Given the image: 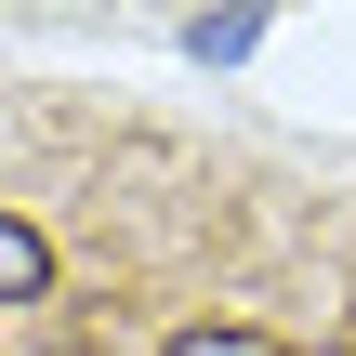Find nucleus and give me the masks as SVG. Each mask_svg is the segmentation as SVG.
<instances>
[{
	"label": "nucleus",
	"instance_id": "f257e3e1",
	"mask_svg": "<svg viewBox=\"0 0 356 356\" xmlns=\"http://www.w3.org/2000/svg\"><path fill=\"white\" fill-rule=\"evenodd\" d=\"M40 291H53V238L26 211H0V304H40Z\"/></svg>",
	"mask_w": 356,
	"mask_h": 356
},
{
	"label": "nucleus",
	"instance_id": "f03ea898",
	"mask_svg": "<svg viewBox=\"0 0 356 356\" xmlns=\"http://www.w3.org/2000/svg\"><path fill=\"white\" fill-rule=\"evenodd\" d=\"M159 356H291L277 330H238V317H198V330H172Z\"/></svg>",
	"mask_w": 356,
	"mask_h": 356
},
{
	"label": "nucleus",
	"instance_id": "7ed1b4c3",
	"mask_svg": "<svg viewBox=\"0 0 356 356\" xmlns=\"http://www.w3.org/2000/svg\"><path fill=\"white\" fill-rule=\"evenodd\" d=\"M251 40H264V26H251V13H198V26H185V53H198V66H238V53H251Z\"/></svg>",
	"mask_w": 356,
	"mask_h": 356
},
{
	"label": "nucleus",
	"instance_id": "20e7f679",
	"mask_svg": "<svg viewBox=\"0 0 356 356\" xmlns=\"http://www.w3.org/2000/svg\"><path fill=\"white\" fill-rule=\"evenodd\" d=\"M343 356H356V343H343Z\"/></svg>",
	"mask_w": 356,
	"mask_h": 356
}]
</instances>
